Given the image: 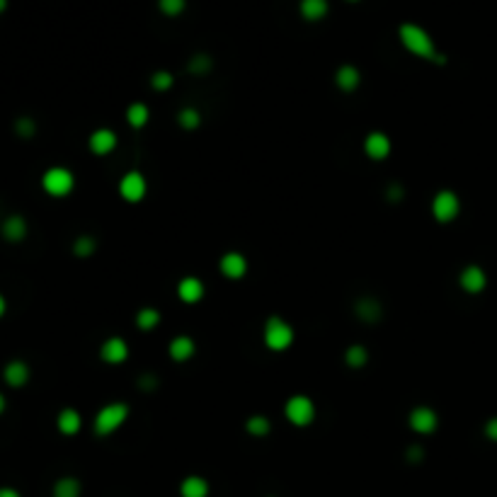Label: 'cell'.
Segmentation results:
<instances>
[{
    "label": "cell",
    "instance_id": "6da1fadb",
    "mask_svg": "<svg viewBox=\"0 0 497 497\" xmlns=\"http://www.w3.org/2000/svg\"><path fill=\"white\" fill-rule=\"evenodd\" d=\"M398 37H401L403 46L410 54H415L417 58L434 61V63H446V56H441V54L436 51L429 32L422 30L420 25H415V22H403V25L398 27Z\"/></svg>",
    "mask_w": 497,
    "mask_h": 497
},
{
    "label": "cell",
    "instance_id": "7a4b0ae2",
    "mask_svg": "<svg viewBox=\"0 0 497 497\" xmlns=\"http://www.w3.org/2000/svg\"><path fill=\"white\" fill-rule=\"evenodd\" d=\"M129 417V405L122 401L117 403H107L105 408H100V413L95 415V422H92V429H95L97 436H107L114 434Z\"/></svg>",
    "mask_w": 497,
    "mask_h": 497
},
{
    "label": "cell",
    "instance_id": "3957f363",
    "mask_svg": "<svg viewBox=\"0 0 497 497\" xmlns=\"http://www.w3.org/2000/svg\"><path fill=\"white\" fill-rule=\"evenodd\" d=\"M73 187H75V175L63 165H54L42 175V189L49 196L61 199V196H68L73 192Z\"/></svg>",
    "mask_w": 497,
    "mask_h": 497
},
{
    "label": "cell",
    "instance_id": "277c9868",
    "mask_svg": "<svg viewBox=\"0 0 497 497\" xmlns=\"http://www.w3.org/2000/svg\"><path fill=\"white\" fill-rule=\"evenodd\" d=\"M294 345V327L279 315H272L265 323V347L272 352H287Z\"/></svg>",
    "mask_w": 497,
    "mask_h": 497
},
{
    "label": "cell",
    "instance_id": "5b68a950",
    "mask_svg": "<svg viewBox=\"0 0 497 497\" xmlns=\"http://www.w3.org/2000/svg\"><path fill=\"white\" fill-rule=\"evenodd\" d=\"M284 415L294 427H308L315 420V403L308 396H291L284 405Z\"/></svg>",
    "mask_w": 497,
    "mask_h": 497
},
{
    "label": "cell",
    "instance_id": "8992f818",
    "mask_svg": "<svg viewBox=\"0 0 497 497\" xmlns=\"http://www.w3.org/2000/svg\"><path fill=\"white\" fill-rule=\"evenodd\" d=\"M458 214H461V199H458V194L451 192V189L436 192V196L432 199V216L436 221L451 223Z\"/></svg>",
    "mask_w": 497,
    "mask_h": 497
},
{
    "label": "cell",
    "instance_id": "52a82bcc",
    "mask_svg": "<svg viewBox=\"0 0 497 497\" xmlns=\"http://www.w3.org/2000/svg\"><path fill=\"white\" fill-rule=\"evenodd\" d=\"M149 192V184H146V177L141 172L131 170L119 180V194L122 199H127L129 204H139L141 199Z\"/></svg>",
    "mask_w": 497,
    "mask_h": 497
},
{
    "label": "cell",
    "instance_id": "ba28073f",
    "mask_svg": "<svg viewBox=\"0 0 497 497\" xmlns=\"http://www.w3.org/2000/svg\"><path fill=\"white\" fill-rule=\"evenodd\" d=\"M408 424H410V429L417 434H432L436 432V427H439V415L427 405H417L410 413V417H408Z\"/></svg>",
    "mask_w": 497,
    "mask_h": 497
},
{
    "label": "cell",
    "instance_id": "9c48e42d",
    "mask_svg": "<svg viewBox=\"0 0 497 497\" xmlns=\"http://www.w3.org/2000/svg\"><path fill=\"white\" fill-rule=\"evenodd\" d=\"M458 284L466 294H483L485 287H488V275H485L483 267L478 265H468L463 267V272L458 275Z\"/></svg>",
    "mask_w": 497,
    "mask_h": 497
},
{
    "label": "cell",
    "instance_id": "30bf717a",
    "mask_svg": "<svg viewBox=\"0 0 497 497\" xmlns=\"http://www.w3.org/2000/svg\"><path fill=\"white\" fill-rule=\"evenodd\" d=\"M391 139L384 134V131H371V134L364 139V153L371 161H386L391 156Z\"/></svg>",
    "mask_w": 497,
    "mask_h": 497
},
{
    "label": "cell",
    "instance_id": "8fae6325",
    "mask_svg": "<svg viewBox=\"0 0 497 497\" xmlns=\"http://www.w3.org/2000/svg\"><path fill=\"white\" fill-rule=\"evenodd\" d=\"M129 357V345L122 340V337H107L105 342H102L100 347V359L105 364H112V367H117V364H124Z\"/></svg>",
    "mask_w": 497,
    "mask_h": 497
},
{
    "label": "cell",
    "instance_id": "7c38bea8",
    "mask_svg": "<svg viewBox=\"0 0 497 497\" xmlns=\"http://www.w3.org/2000/svg\"><path fill=\"white\" fill-rule=\"evenodd\" d=\"M218 270L226 279H243L248 275V260L240 253H226L218 262Z\"/></svg>",
    "mask_w": 497,
    "mask_h": 497
},
{
    "label": "cell",
    "instance_id": "4fadbf2b",
    "mask_svg": "<svg viewBox=\"0 0 497 497\" xmlns=\"http://www.w3.org/2000/svg\"><path fill=\"white\" fill-rule=\"evenodd\" d=\"M87 149L95 156H107L117 149V134L112 129H95L87 139Z\"/></svg>",
    "mask_w": 497,
    "mask_h": 497
},
{
    "label": "cell",
    "instance_id": "5bb4252c",
    "mask_svg": "<svg viewBox=\"0 0 497 497\" xmlns=\"http://www.w3.org/2000/svg\"><path fill=\"white\" fill-rule=\"evenodd\" d=\"M27 231H30V226H27L25 216L20 214L8 216L3 221V226H0V236L8 240V243H22L27 238Z\"/></svg>",
    "mask_w": 497,
    "mask_h": 497
},
{
    "label": "cell",
    "instance_id": "9a60e30c",
    "mask_svg": "<svg viewBox=\"0 0 497 497\" xmlns=\"http://www.w3.org/2000/svg\"><path fill=\"white\" fill-rule=\"evenodd\" d=\"M3 379L10 389H22V386H27V381H30V367H27V362H22V359H13V362L5 364Z\"/></svg>",
    "mask_w": 497,
    "mask_h": 497
},
{
    "label": "cell",
    "instance_id": "2e32d148",
    "mask_svg": "<svg viewBox=\"0 0 497 497\" xmlns=\"http://www.w3.org/2000/svg\"><path fill=\"white\" fill-rule=\"evenodd\" d=\"M177 296L182 303H199L201 298H204V284L201 279H196V277H184V279H180L177 284Z\"/></svg>",
    "mask_w": 497,
    "mask_h": 497
},
{
    "label": "cell",
    "instance_id": "e0dca14e",
    "mask_svg": "<svg viewBox=\"0 0 497 497\" xmlns=\"http://www.w3.org/2000/svg\"><path fill=\"white\" fill-rule=\"evenodd\" d=\"M335 83H337V87H340L342 92H354L359 87V83H362V73H359L357 65L345 63V65H340V68H337Z\"/></svg>",
    "mask_w": 497,
    "mask_h": 497
},
{
    "label": "cell",
    "instance_id": "ac0fdd59",
    "mask_svg": "<svg viewBox=\"0 0 497 497\" xmlns=\"http://www.w3.org/2000/svg\"><path fill=\"white\" fill-rule=\"evenodd\" d=\"M80 427H83V417H80L78 410H73V408H63L61 413H58L56 417V429L65 436H73L80 432Z\"/></svg>",
    "mask_w": 497,
    "mask_h": 497
},
{
    "label": "cell",
    "instance_id": "d6986e66",
    "mask_svg": "<svg viewBox=\"0 0 497 497\" xmlns=\"http://www.w3.org/2000/svg\"><path fill=\"white\" fill-rule=\"evenodd\" d=\"M354 313H357V318L364 320V323H379L381 315H384V308H381V303L376 301V298L364 296L354 303Z\"/></svg>",
    "mask_w": 497,
    "mask_h": 497
},
{
    "label": "cell",
    "instance_id": "ffe728a7",
    "mask_svg": "<svg viewBox=\"0 0 497 497\" xmlns=\"http://www.w3.org/2000/svg\"><path fill=\"white\" fill-rule=\"evenodd\" d=\"M194 352H196V345H194L192 337H187V335H177L170 342V347H168L170 359H175V362H180V364L187 362V359H192Z\"/></svg>",
    "mask_w": 497,
    "mask_h": 497
},
{
    "label": "cell",
    "instance_id": "44dd1931",
    "mask_svg": "<svg viewBox=\"0 0 497 497\" xmlns=\"http://www.w3.org/2000/svg\"><path fill=\"white\" fill-rule=\"evenodd\" d=\"M327 10H330L327 0H301V3H298V13H301V18L306 22L323 20L327 15Z\"/></svg>",
    "mask_w": 497,
    "mask_h": 497
},
{
    "label": "cell",
    "instance_id": "7402d4cb",
    "mask_svg": "<svg viewBox=\"0 0 497 497\" xmlns=\"http://www.w3.org/2000/svg\"><path fill=\"white\" fill-rule=\"evenodd\" d=\"M180 495L182 497H206L209 495V483L201 476H189L180 485Z\"/></svg>",
    "mask_w": 497,
    "mask_h": 497
},
{
    "label": "cell",
    "instance_id": "603a6c76",
    "mask_svg": "<svg viewBox=\"0 0 497 497\" xmlns=\"http://www.w3.org/2000/svg\"><path fill=\"white\" fill-rule=\"evenodd\" d=\"M149 119H151V112H149V107H146L144 102H134V105L127 107V122H129V127L144 129L146 124H149Z\"/></svg>",
    "mask_w": 497,
    "mask_h": 497
},
{
    "label": "cell",
    "instance_id": "cb8c5ba5",
    "mask_svg": "<svg viewBox=\"0 0 497 497\" xmlns=\"http://www.w3.org/2000/svg\"><path fill=\"white\" fill-rule=\"evenodd\" d=\"M51 497H80V480L70 476L58 478L56 483H54Z\"/></svg>",
    "mask_w": 497,
    "mask_h": 497
},
{
    "label": "cell",
    "instance_id": "d4e9b609",
    "mask_svg": "<svg viewBox=\"0 0 497 497\" xmlns=\"http://www.w3.org/2000/svg\"><path fill=\"white\" fill-rule=\"evenodd\" d=\"M136 325H139V330L144 332H151L156 330L158 325H161V313H158V308H141L139 313H136Z\"/></svg>",
    "mask_w": 497,
    "mask_h": 497
},
{
    "label": "cell",
    "instance_id": "484cf974",
    "mask_svg": "<svg viewBox=\"0 0 497 497\" xmlns=\"http://www.w3.org/2000/svg\"><path fill=\"white\" fill-rule=\"evenodd\" d=\"M345 362H347V367H349V369H362V367H367V362H369V352H367V347H362V345H352V347H347V352H345Z\"/></svg>",
    "mask_w": 497,
    "mask_h": 497
},
{
    "label": "cell",
    "instance_id": "4316f807",
    "mask_svg": "<svg viewBox=\"0 0 497 497\" xmlns=\"http://www.w3.org/2000/svg\"><path fill=\"white\" fill-rule=\"evenodd\" d=\"M177 124H180V127H182L184 131L199 129V124H201L199 109H196V107H182V109H180V114H177Z\"/></svg>",
    "mask_w": 497,
    "mask_h": 497
},
{
    "label": "cell",
    "instance_id": "83f0119b",
    "mask_svg": "<svg viewBox=\"0 0 497 497\" xmlns=\"http://www.w3.org/2000/svg\"><path fill=\"white\" fill-rule=\"evenodd\" d=\"M245 429H248V434H253V436H265V434H270L272 422H270V417H265V415H250L248 422H245Z\"/></svg>",
    "mask_w": 497,
    "mask_h": 497
},
{
    "label": "cell",
    "instance_id": "f1b7e54d",
    "mask_svg": "<svg viewBox=\"0 0 497 497\" xmlns=\"http://www.w3.org/2000/svg\"><path fill=\"white\" fill-rule=\"evenodd\" d=\"M211 68H214V61H211V56H206V54H194L187 63V70L192 75H206Z\"/></svg>",
    "mask_w": 497,
    "mask_h": 497
},
{
    "label": "cell",
    "instance_id": "f546056e",
    "mask_svg": "<svg viewBox=\"0 0 497 497\" xmlns=\"http://www.w3.org/2000/svg\"><path fill=\"white\" fill-rule=\"evenodd\" d=\"M97 250V240L92 236H80L75 238L73 243V255L75 258H90V255H95Z\"/></svg>",
    "mask_w": 497,
    "mask_h": 497
},
{
    "label": "cell",
    "instance_id": "4dcf8cb0",
    "mask_svg": "<svg viewBox=\"0 0 497 497\" xmlns=\"http://www.w3.org/2000/svg\"><path fill=\"white\" fill-rule=\"evenodd\" d=\"M187 8V0H158V10H161L165 18H177Z\"/></svg>",
    "mask_w": 497,
    "mask_h": 497
},
{
    "label": "cell",
    "instance_id": "1f68e13d",
    "mask_svg": "<svg viewBox=\"0 0 497 497\" xmlns=\"http://www.w3.org/2000/svg\"><path fill=\"white\" fill-rule=\"evenodd\" d=\"M172 83H175V78H172V73H168V70H156V73L151 75V85H153V90H158V92L170 90Z\"/></svg>",
    "mask_w": 497,
    "mask_h": 497
},
{
    "label": "cell",
    "instance_id": "d6a6232c",
    "mask_svg": "<svg viewBox=\"0 0 497 497\" xmlns=\"http://www.w3.org/2000/svg\"><path fill=\"white\" fill-rule=\"evenodd\" d=\"M15 134H18L20 139H32V136L37 134V122L32 117H20L18 122H15Z\"/></svg>",
    "mask_w": 497,
    "mask_h": 497
},
{
    "label": "cell",
    "instance_id": "836d02e7",
    "mask_svg": "<svg viewBox=\"0 0 497 497\" xmlns=\"http://www.w3.org/2000/svg\"><path fill=\"white\" fill-rule=\"evenodd\" d=\"M405 456H408V461H410V463H420L424 458V449H422V446H417V444H413L410 449L405 451Z\"/></svg>",
    "mask_w": 497,
    "mask_h": 497
},
{
    "label": "cell",
    "instance_id": "e575fe53",
    "mask_svg": "<svg viewBox=\"0 0 497 497\" xmlns=\"http://www.w3.org/2000/svg\"><path fill=\"white\" fill-rule=\"evenodd\" d=\"M485 436L497 444V417H490L488 422H485Z\"/></svg>",
    "mask_w": 497,
    "mask_h": 497
},
{
    "label": "cell",
    "instance_id": "d590c367",
    "mask_svg": "<svg viewBox=\"0 0 497 497\" xmlns=\"http://www.w3.org/2000/svg\"><path fill=\"white\" fill-rule=\"evenodd\" d=\"M386 196H389L391 201H401L403 196H405V192H403V187H401V184H391V187H389V192H386Z\"/></svg>",
    "mask_w": 497,
    "mask_h": 497
},
{
    "label": "cell",
    "instance_id": "8d00e7d4",
    "mask_svg": "<svg viewBox=\"0 0 497 497\" xmlns=\"http://www.w3.org/2000/svg\"><path fill=\"white\" fill-rule=\"evenodd\" d=\"M139 384H141V389H144V391H153V389H156V384H158V379H156V376H144Z\"/></svg>",
    "mask_w": 497,
    "mask_h": 497
},
{
    "label": "cell",
    "instance_id": "74e56055",
    "mask_svg": "<svg viewBox=\"0 0 497 497\" xmlns=\"http://www.w3.org/2000/svg\"><path fill=\"white\" fill-rule=\"evenodd\" d=\"M0 497H22V495L15 488H8V485H3V488H0Z\"/></svg>",
    "mask_w": 497,
    "mask_h": 497
},
{
    "label": "cell",
    "instance_id": "f35d334b",
    "mask_svg": "<svg viewBox=\"0 0 497 497\" xmlns=\"http://www.w3.org/2000/svg\"><path fill=\"white\" fill-rule=\"evenodd\" d=\"M5 310H8V301H5V296L0 294V318L5 315Z\"/></svg>",
    "mask_w": 497,
    "mask_h": 497
},
{
    "label": "cell",
    "instance_id": "ab89813d",
    "mask_svg": "<svg viewBox=\"0 0 497 497\" xmlns=\"http://www.w3.org/2000/svg\"><path fill=\"white\" fill-rule=\"evenodd\" d=\"M5 408H8V401H5V396L0 393V415L5 413Z\"/></svg>",
    "mask_w": 497,
    "mask_h": 497
},
{
    "label": "cell",
    "instance_id": "60d3db41",
    "mask_svg": "<svg viewBox=\"0 0 497 497\" xmlns=\"http://www.w3.org/2000/svg\"><path fill=\"white\" fill-rule=\"evenodd\" d=\"M5 10H8V0H0V15H3Z\"/></svg>",
    "mask_w": 497,
    "mask_h": 497
},
{
    "label": "cell",
    "instance_id": "b9f144b4",
    "mask_svg": "<svg viewBox=\"0 0 497 497\" xmlns=\"http://www.w3.org/2000/svg\"><path fill=\"white\" fill-rule=\"evenodd\" d=\"M347 3H359V0H347Z\"/></svg>",
    "mask_w": 497,
    "mask_h": 497
}]
</instances>
